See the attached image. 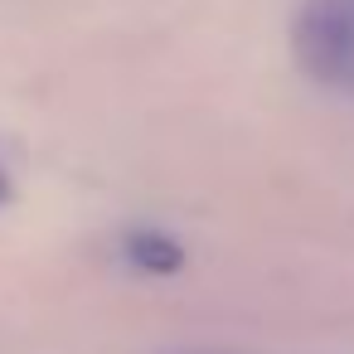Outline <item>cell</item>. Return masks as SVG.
Segmentation results:
<instances>
[{
	"label": "cell",
	"instance_id": "cell-1",
	"mask_svg": "<svg viewBox=\"0 0 354 354\" xmlns=\"http://www.w3.org/2000/svg\"><path fill=\"white\" fill-rule=\"evenodd\" d=\"M296 49L320 78H354V0H310L296 25Z\"/></svg>",
	"mask_w": 354,
	"mask_h": 354
},
{
	"label": "cell",
	"instance_id": "cell-2",
	"mask_svg": "<svg viewBox=\"0 0 354 354\" xmlns=\"http://www.w3.org/2000/svg\"><path fill=\"white\" fill-rule=\"evenodd\" d=\"M122 252H127V262L141 267V272H175V267H180V248H175L170 238L151 233V228H136V233L122 243Z\"/></svg>",
	"mask_w": 354,
	"mask_h": 354
},
{
	"label": "cell",
	"instance_id": "cell-3",
	"mask_svg": "<svg viewBox=\"0 0 354 354\" xmlns=\"http://www.w3.org/2000/svg\"><path fill=\"white\" fill-rule=\"evenodd\" d=\"M10 199V175H6V165H0V204Z\"/></svg>",
	"mask_w": 354,
	"mask_h": 354
}]
</instances>
